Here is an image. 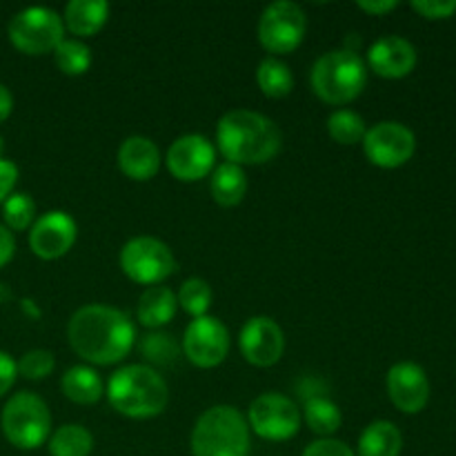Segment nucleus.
Instances as JSON below:
<instances>
[{
  "label": "nucleus",
  "mask_w": 456,
  "mask_h": 456,
  "mask_svg": "<svg viewBox=\"0 0 456 456\" xmlns=\"http://www.w3.org/2000/svg\"><path fill=\"white\" fill-rule=\"evenodd\" d=\"M67 341L87 363L116 365L132 352L136 330L125 312L92 303L71 314L67 323Z\"/></svg>",
  "instance_id": "1"
},
{
  "label": "nucleus",
  "mask_w": 456,
  "mask_h": 456,
  "mask_svg": "<svg viewBox=\"0 0 456 456\" xmlns=\"http://www.w3.org/2000/svg\"><path fill=\"white\" fill-rule=\"evenodd\" d=\"M218 151L227 163L243 165L270 163L283 147L279 125L252 110H232L216 125Z\"/></svg>",
  "instance_id": "2"
},
{
  "label": "nucleus",
  "mask_w": 456,
  "mask_h": 456,
  "mask_svg": "<svg viewBox=\"0 0 456 456\" xmlns=\"http://www.w3.org/2000/svg\"><path fill=\"white\" fill-rule=\"evenodd\" d=\"M111 408L127 419H154L167 408L169 387L150 365H125L116 370L105 386Z\"/></svg>",
  "instance_id": "3"
},
{
  "label": "nucleus",
  "mask_w": 456,
  "mask_h": 456,
  "mask_svg": "<svg viewBox=\"0 0 456 456\" xmlns=\"http://www.w3.org/2000/svg\"><path fill=\"white\" fill-rule=\"evenodd\" d=\"M312 92L328 105H350L368 85V65L359 52H325L310 71Z\"/></svg>",
  "instance_id": "4"
},
{
  "label": "nucleus",
  "mask_w": 456,
  "mask_h": 456,
  "mask_svg": "<svg viewBox=\"0 0 456 456\" xmlns=\"http://www.w3.org/2000/svg\"><path fill=\"white\" fill-rule=\"evenodd\" d=\"M190 444L194 456H248V419L234 405H214L199 417Z\"/></svg>",
  "instance_id": "5"
},
{
  "label": "nucleus",
  "mask_w": 456,
  "mask_h": 456,
  "mask_svg": "<svg viewBox=\"0 0 456 456\" xmlns=\"http://www.w3.org/2000/svg\"><path fill=\"white\" fill-rule=\"evenodd\" d=\"M0 428L13 448L36 450L52 436V412L38 395L18 392L4 403Z\"/></svg>",
  "instance_id": "6"
},
{
  "label": "nucleus",
  "mask_w": 456,
  "mask_h": 456,
  "mask_svg": "<svg viewBox=\"0 0 456 456\" xmlns=\"http://www.w3.org/2000/svg\"><path fill=\"white\" fill-rule=\"evenodd\" d=\"M120 270L138 285H160L178 270V263L169 245L154 236L129 239L120 249Z\"/></svg>",
  "instance_id": "7"
},
{
  "label": "nucleus",
  "mask_w": 456,
  "mask_h": 456,
  "mask_svg": "<svg viewBox=\"0 0 456 456\" xmlns=\"http://www.w3.org/2000/svg\"><path fill=\"white\" fill-rule=\"evenodd\" d=\"M9 43L27 56H45L65 40V25L49 7H27L7 25Z\"/></svg>",
  "instance_id": "8"
},
{
  "label": "nucleus",
  "mask_w": 456,
  "mask_h": 456,
  "mask_svg": "<svg viewBox=\"0 0 456 456\" xmlns=\"http://www.w3.org/2000/svg\"><path fill=\"white\" fill-rule=\"evenodd\" d=\"M307 31V16L292 0H276L263 9L258 18V43L274 56L292 53L303 43Z\"/></svg>",
  "instance_id": "9"
},
{
  "label": "nucleus",
  "mask_w": 456,
  "mask_h": 456,
  "mask_svg": "<svg viewBox=\"0 0 456 456\" xmlns=\"http://www.w3.org/2000/svg\"><path fill=\"white\" fill-rule=\"evenodd\" d=\"M301 410L289 396L267 392L256 396L248 410V426L265 441H289L301 428Z\"/></svg>",
  "instance_id": "10"
},
{
  "label": "nucleus",
  "mask_w": 456,
  "mask_h": 456,
  "mask_svg": "<svg viewBox=\"0 0 456 456\" xmlns=\"http://www.w3.org/2000/svg\"><path fill=\"white\" fill-rule=\"evenodd\" d=\"M363 154L381 169L403 167L417 151V136L412 129L396 120H381L368 127L363 138Z\"/></svg>",
  "instance_id": "11"
},
{
  "label": "nucleus",
  "mask_w": 456,
  "mask_h": 456,
  "mask_svg": "<svg viewBox=\"0 0 456 456\" xmlns=\"http://www.w3.org/2000/svg\"><path fill=\"white\" fill-rule=\"evenodd\" d=\"M230 352V332L214 316H200L185 328L183 354L200 370L218 368Z\"/></svg>",
  "instance_id": "12"
},
{
  "label": "nucleus",
  "mask_w": 456,
  "mask_h": 456,
  "mask_svg": "<svg viewBox=\"0 0 456 456\" xmlns=\"http://www.w3.org/2000/svg\"><path fill=\"white\" fill-rule=\"evenodd\" d=\"M165 165L178 181H203L216 167V147L203 134H185L169 145Z\"/></svg>",
  "instance_id": "13"
},
{
  "label": "nucleus",
  "mask_w": 456,
  "mask_h": 456,
  "mask_svg": "<svg viewBox=\"0 0 456 456\" xmlns=\"http://www.w3.org/2000/svg\"><path fill=\"white\" fill-rule=\"evenodd\" d=\"M240 354L254 368H272L283 359L285 334L281 325L270 316H252L240 328Z\"/></svg>",
  "instance_id": "14"
},
{
  "label": "nucleus",
  "mask_w": 456,
  "mask_h": 456,
  "mask_svg": "<svg viewBox=\"0 0 456 456\" xmlns=\"http://www.w3.org/2000/svg\"><path fill=\"white\" fill-rule=\"evenodd\" d=\"M78 227L67 212L53 209L43 214L29 227V248L43 261H56L62 258L76 243Z\"/></svg>",
  "instance_id": "15"
},
{
  "label": "nucleus",
  "mask_w": 456,
  "mask_h": 456,
  "mask_svg": "<svg viewBox=\"0 0 456 456\" xmlns=\"http://www.w3.org/2000/svg\"><path fill=\"white\" fill-rule=\"evenodd\" d=\"M386 386L392 405L403 414H419L430 401V381L426 370L412 361L392 365Z\"/></svg>",
  "instance_id": "16"
},
{
  "label": "nucleus",
  "mask_w": 456,
  "mask_h": 456,
  "mask_svg": "<svg viewBox=\"0 0 456 456\" xmlns=\"http://www.w3.org/2000/svg\"><path fill=\"white\" fill-rule=\"evenodd\" d=\"M368 65L377 76L387 80L405 78L417 67V49L408 38L383 36L370 45Z\"/></svg>",
  "instance_id": "17"
},
{
  "label": "nucleus",
  "mask_w": 456,
  "mask_h": 456,
  "mask_svg": "<svg viewBox=\"0 0 456 456\" xmlns=\"http://www.w3.org/2000/svg\"><path fill=\"white\" fill-rule=\"evenodd\" d=\"M118 169L132 181H151L159 174L160 150L151 138L129 136L118 147Z\"/></svg>",
  "instance_id": "18"
},
{
  "label": "nucleus",
  "mask_w": 456,
  "mask_h": 456,
  "mask_svg": "<svg viewBox=\"0 0 456 456\" xmlns=\"http://www.w3.org/2000/svg\"><path fill=\"white\" fill-rule=\"evenodd\" d=\"M110 3L105 0H71L62 12V25L69 34L80 38H92L110 20Z\"/></svg>",
  "instance_id": "19"
},
{
  "label": "nucleus",
  "mask_w": 456,
  "mask_h": 456,
  "mask_svg": "<svg viewBox=\"0 0 456 456\" xmlns=\"http://www.w3.org/2000/svg\"><path fill=\"white\" fill-rule=\"evenodd\" d=\"M176 294L165 285H151L138 298L136 316L142 328L159 330L165 328L176 316Z\"/></svg>",
  "instance_id": "20"
},
{
  "label": "nucleus",
  "mask_w": 456,
  "mask_h": 456,
  "mask_svg": "<svg viewBox=\"0 0 456 456\" xmlns=\"http://www.w3.org/2000/svg\"><path fill=\"white\" fill-rule=\"evenodd\" d=\"M61 390L71 403L94 405L105 396V383H102L101 374L89 365H74L62 374Z\"/></svg>",
  "instance_id": "21"
},
{
  "label": "nucleus",
  "mask_w": 456,
  "mask_h": 456,
  "mask_svg": "<svg viewBox=\"0 0 456 456\" xmlns=\"http://www.w3.org/2000/svg\"><path fill=\"white\" fill-rule=\"evenodd\" d=\"M209 191L221 208H236L248 194V174L234 163H221L209 176Z\"/></svg>",
  "instance_id": "22"
},
{
  "label": "nucleus",
  "mask_w": 456,
  "mask_h": 456,
  "mask_svg": "<svg viewBox=\"0 0 456 456\" xmlns=\"http://www.w3.org/2000/svg\"><path fill=\"white\" fill-rule=\"evenodd\" d=\"M403 450V435L392 421H374L361 432L356 456H399Z\"/></svg>",
  "instance_id": "23"
},
{
  "label": "nucleus",
  "mask_w": 456,
  "mask_h": 456,
  "mask_svg": "<svg viewBox=\"0 0 456 456\" xmlns=\"http://www.w3.org/2000/svg\"><path fill=\"white\" fill-rule=\"evenodd\" d=\"M256 85L267 98H285L294 89V76L288 62L267 56L256 67Z\"/></svg>",
  "instance_id": "24"
},
{
  "label": "nucleus",
  "mask_w": 456,
  "mask_h": 456,
  "mask_svg": "<svg viewBox=\"0 0 456 456\" xmlns=\"http://www.w3.org/2000/svg\"><path fill=\"white\" fill-rule=\"evenodd\" d=\"M303 419H305L307 428H310L314 435L330 439L334 432L341 430L343 414L338 410V405L334 401H330L328 396H312L307 399L305 408H303Z\"/></svg>",
  "instance_id": "25"
},
{
  "label": "nucleus",
  "mask_w": 456,
  "mask_h": 456,
  "mask_svg": "<svg viewBox=\"0 0 456 456\" xmlns=\"http://www.w3.org/2000/svg\"><path fill=\"white\" fill-rule=\"evenodd\" d=\"M47 448L52 456H89L94 450V436L85 426L69 423L52 432Z\"/></svg>",
  "instance_id": "26"
},
{
  "label": "nucleus",
  "mask_w": 456,
  "mask_h": 456,
  "mask_svg": "<svg viewBox=\"0 0 456 456\" xmlns=\"http://www.w3.org/2000/svg\"><path fill=\"white\" fill-rule=\"evenodd\" d=\"M368 125L363 116L352 110H337L328 118V134L338 145H359L363 142Z\"/></svg>",
  "instance_id": "27"
},
{
  "label": "nucleus",
  "mask_w": 456,
  "mask_h": 456,
  "mask_svg": "<svg viewBox=\"0 0 456 456\" xmlns=\"http://www.w3.org/2000/svg\"><path fill=\"white\" fill-rule=\"evenodd\" d=\"M53 61L65 76H83L92 67V49L85 40L65 38L53 49Z\"/></svg>",
  "instance_id": "28"
},
{
  "label": "nucleus",
  "mask_w": 456,
  "mask_h": 456,
  "mask_svg": "<svg viewBox=\"0 0 456 456\" xmlns=\"http://www.w3.org/2000/svg\"><path fill=\"white\" fill-rule=\"evenodd\" d=\"M176 301L187 314L194 316V319H200V316H208L214 301V294L205 279H187L181 285V289H178Z\"/></svg>",
  "instance_id": "29"
},
{
  "label": "nucleus",
  "mask_w": 456,
  "mask_h": 456,
  "mask_svg": "<svg viewBox=\"0 0 456 456\" xmlns=\"http://www.w3.org/2000/svg\"><path fill=\"white\" fill-rule=\"evenodd\" d=\"M3 218L4 227L9 232H25L34 225L36 216V203L29 194L25 191H13L7 200L3 203Z\"/></svg>",
  "instance_id": "30"
},
{
  "label": "nucleus",
  "mask_w": 456,
  "mask_h": 456,
  "mask_svg": "<svg viewBox=\"0 0 456 456\" xmlns=\"http://www.w3.org/2000/svg\"><path fill=\"white\" fill-rule=\"evenodd\" d=\"M18 374L27 381H43L56 368V359L49 350H29L20 356V361H16Z\"/></svg>",
  "instance_id": "31"
},
{
  "label": "nucleus",
  "mask_w": 456,
  "mask_h": 456,
  "mask_svg": "<svg viewBox=\"0 0 456 456\" xmlns=\"http://www.w3.org/2000/svg\"><path fill=\"white\" fill-rule=\"evenodd\" d=\"M141 350L145 359L151 361V363H172L178 354L176 343L165 332H151L142 337Z\"/></svg>",
  "instance_id": "32"
},
{
  "label": "nucleus",
  "mask_w": 456,
  "mask_h": 456,
  "mask_svg": "<svg viewBox=\"0 0 456 456\" xmlns=\"http://www.w3.org/2000/svg\"><path fill=\"white\" fill-rule=\"evenodd\" d=\"M410 7L428 20H445L456 13V0H412Z\"/></svg>",
  "instance_id": "33"
},
{
  "label": "nucleus",
  "mask_w": 456,
  "mask_h": 456,
  "mask_svg": "<svg viewBox=\"0 0 456 456\" xmlns=\"http://www.w3.org/2000/svg\"><path fill=\"white\" fill-rule=\"evenodd\" d=\"M303 456H356L350 445L338 439H319L305 448Z\"/></svg>",
  "instance_id": "34"
},
{
  "label": "nucleus",
  "mask_w": 456,
  "mask_h": 456,
  "mask_svg": "<svg viewBox=\"0 0 456 456\" xmlns=\"http://www.w3.org/2000/svg\"><path fill=\"white\" fill-rule=\"evenodd\" d=\"M18 183V165L9 159H0V205L13 194V187Z\"/></svg>",
  "instance_id": "35"
},
{
  "label": "nucleus",
  "mask_w": 456,
  "mask_h": 456,
  "mask_svg": "<svg viewBox=\"0 0 456 456\" xmlns=\"http://www.w3.org/2000/svg\"><path fill=\"white\" fill-rule=\"evenodd\" d=\"M16 379H18L16 361H13L12 354H7V352L0 350V399H3L9 390H12L13 383H16Z\"/></svg>",
  "instance_id": "36"
},
{
  "label": "nucleus",
  "mask_w": 456,
  "mask_h": 456,
  "mask_svg": "<svg viewBox=\"0 0 456 456\" xmlns=\"http://www.w3.org/2000/svg\"><path fill=\"white\" fill-rule=\"evenodd\" d=\"M16 254V239H13V232H9L7 227L0 223V267L7 265L9 261Z\"/></svg>",
  "instance_id": "37"
},
{
  "label": "nucleus",
  "mask_w": 456,
  "mask_h": 456,
  "mask_svg": "<svg viewBox=\"0 0 456 456\" xmlns=\"http://www.w3.org/2000/svg\"><path fill=\"white\" fill-rule=\"evenodd\" d=\"M399 7L396 0H361L359 9L361 12L370 13V16H383V13H390Z\"/></svg>",
  "instance_id": "38"
},
{
  "label": "nucleus",
  "mask_w": 456,
  "mask_h": 456,
  "mask_svg": "<svg viewBox=\"0 0 456 456\" xmlns=\"http://www.w3.org/2000/svg\"><path fill=\"white\" fill-rule=\"evenodd\" d=\"M13 111V96L12 92H9L7 85L0 83V123H4V120L12 116Z\"/></svg>",
  "instance_id": "39"
},
{
  "label": "nucleus",
  "mask_w": 456,
  "mask_h": 456,
  "mask_svg": "<svg viewBox=\"0 0 456 456\" xmlns=\"http://www.w3.org/2000/svg\"><path fill=\"white\" fill-rule=\"evenodd\" d=\"M3 150H4V142H3V136H0V159H3Z\"/></svg>",
  "instance_id": "40"
}]
</instances>
